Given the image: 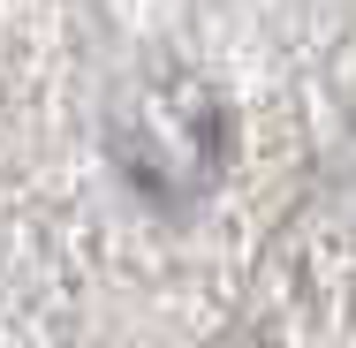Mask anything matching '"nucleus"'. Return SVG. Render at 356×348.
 Masks as SVG:
<instances>
[{
  "mask_svg": "<svg viewBox=\"0 0 356 348\" xmlns=\"http://www.w3.org/2000/svg\"><path fill=\"white\" fill-rule=\"evenodd\" d=\"M220 159H227V114H220V99L205 83H167V91H152L129 106V122H122V167L137 174L144 190H159V197H190V190H205L220 174Z\"/></svg>",
  "mask_w": 356,
  "mask_h": 348,
  "instance_id": "obj_1",
  "label": "nucleus"
}]
</instances>
